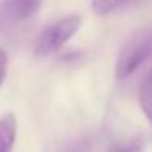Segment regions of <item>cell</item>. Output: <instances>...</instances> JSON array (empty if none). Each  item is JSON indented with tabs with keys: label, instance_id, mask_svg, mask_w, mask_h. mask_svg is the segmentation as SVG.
I'll return each mask as SVG.
<instances>
[{
	"label": "cell",
	"instance_id": "cell-1",
	"mask_svg": "<svg viewBox=\"0 0 152 152\" xmlns=\"http://www.w3.org/2000/svg\"><path fill=\"white\" fill-rule=\"evenodd\" d=\"M152 57V25L136 30L121 46L116 59V79H128Z\"/></svg>",
	"mask_w": 152,
	"mask_h": 152
},
{
	"label": "cell",
	"instance_id": "cell-2",
	"mask_svg": "<svg viewBox=\"0 0 152 152\" xmlns=\"http://www.w3.org/2000/svg\"><path fill=\"white\" fill-rule=\"evenodd\" d=\"M80 25H82V20L77 15L61 18L59 21L49 25L48 28H44L43 33L34 41V46H33L34 54L43 57V56H48V54L56 53L79 31Z\"/></svg>",
	"mask_w": 152,
	"mask_h": 152
},
{
	"label": "cell",
	"instance_id": "cell-3",
	"mask_svg": "<svg viewBox=\"0 0 152 152\" xmlns=\"http://www.w3.org/2000/svg\"><path fill=\"white\" fill-rule=\"evenodd\" d=\"M41 0H2L0 2V36L20 28L36 15Z\"/></svg>",
	"mask_w": 152,
	"mask_h": 152
},
{
	"label": "cell",
	"instance_id": "cell-4",
	"mask_svg": "<svg viewBox=\"0 0 152 152\" xmlns=\"http://www.w3.org/2000/svg\"><path fill=\"white\" fill-rule=\"evenodd\" d=\"M17 139V119L13 115H5L0 119V152H12Z\"/></svg>",
	"mask_w": 152,
	"mask_h": 152
},
{
	"label": "cell",
	"instance_id": "cell-5",
	"mask_svg": "<svg viewBox=\"0 0 152 152\" xmlns=\"http://www.w3.org/2000/svg\"><path fill=\"white\" fill-rule=\"evenodd\" d=\"M139 103L141 108L144 111L147 121L152 126V67L149 70H145V74L142 75L141 83H139Z\"/></svg>",
	"mask_w": 152,
	"mask_h": 152
},
{
	"label": "cell",
	"instance_id": "cell-6",
	"mask_svg": "<svg viewBox=\"0 0 152 152\" xmlns=\"http://www.w3.org/2000/svg\"><path fill=\"white\" fill-rule=\"evenodd\" d=\"M136 2H141V0H92V10L95 15L105 17V15L123 10L129 5H134Z\"/></svg>",
	"mask_w": 152,
	"mask_h": 152
},
{
	"label": "cell",
	"instance_id": "cell-7",
	"mask_svg": "<svg viewBox=\"0 0 152 152\" xmlns=\"http://www.w3.org/2000/svg\"><path fill=\"white\" fill-rule=\"evenodd\" d=\"M145 141L144 137H131L128 141L116 142L106 152H144Z\"/></svg>",
	"mask_w": 152,
	"mask_h": 152
},
{
	"label": "cell",
	"instance_id": "cell-8",
	"mask_svg": "<svg viewBox=\"0 0 152 152\" xmlns=\"http://www.w3.org/2000/svg\"><path fill=\"white\" fill-rule=\"evenodd\" d=\"M7 69H8V56H7L4 48H0V85H2L4 80H5Z\"/></svg>",
	"mask_w": 152,
	"mask_h": 152
}]
</instances>
